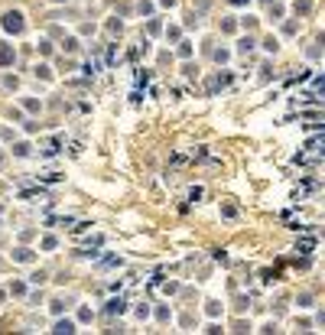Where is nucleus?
I'll list each match as a JSON object with an SVG mask.
<instances>
[{
    "label": "nucleus",
    "instance_id": "24",
    "mask_svg": "<svg viewBox=\"0 0 325 335\" xmlns=\"http://www.w3.org/2000/svg\"><path fill=\"white\" fill-rule=\"evenodd\" d=\"M215 62H228V49H215Z\"/></svg>",
    "mask_w": 325,
    "mask_h": 335
},
{
    "label": "nucleus",
    "instance_id": "21",
    "mask_svg": "<svg viewBox=\"0 0 325 335\" xmlns=\"http://www.w3.org/2000/svg\"><path fill=\"white\" fill-rule=\"evenodd\" d=\"M221 215H225V218H238V209H234V205H225V209H221Z\"/></svg>",
    "mask_w": 325,
    "mask_h": 335
},
{
    "label": "nucleus",
    "instance_id": "8",
    "mask_svg": "<svg viewBox=\"0 0 325 335\" xmlns=\"http://www.w3.org/2000/svg\"><path fill=\"white\" fill-rule=\"evenodd\" d=\"M23 108L30 111V114H39V111H42V104H39L36 98H23Z\"/></svg>",
    "mask_w": 325,
    "mask_h": 335
},
{
    "label": "nucleus",
    "instance_id": "4",
    "mask_svg": "<svg viewBox=\"0 0 325 335\" xmlns=\"http://www.w3.org/2000/svg\"><path fill=\"white\" fill-rule=\"evenodd\" d=\"M124 309H127V303H124V299H121V296H114V299H111L108 306H104V312H108V316H121V312H124Z\"/></svg>",
    "mask_w": 325,
    "mask_h": 335
},
{
    "label": "nucleus",
    "instance_id": "6",
    "mask_svg": "<svg viewBox=\"0 0 325 335\" xmlns=\"http://www.w3.org/2000/svg\"><path fill=\"white\" fill-rule=\"evenodd\" d=\"M52 332L55 335H72V332H75V322H72V319H59L52 326Z\"/></svg>",
    "mask_w": 325,
    "mask_h": 335
},
{
    "label": "nucleus",
    "instance_id": "18",
    "mask_svg": "<svg viewBox=\"0 0 325 335\" xmlns=\"http://www.w3.org/2000/svg\"><path fill=\"white\" fill-rule=\"evenodd\" d=\"M10 293H13V296H23V293H26V283H13V287H10Z\"/></svg>",
    "mask_w": 325,
    "mask_h": 335
},
{
    "label": "nucleus",
    "instance_id": "20",
    "mask_svg": "<svg viewBox=\"0 0 325 335\" xmlns=\"http://www.w3.org/2000/svg\"><path fill=\"white\" fill-rule=\"evenodd\" d=\"M179 55H182V59H189V55H192V46H189V42H179Z\"/></svg>",
    "mask_w": 325,
    "mask_h": 335
},
{
    "label": "nucleus",
    "instance_id": "9",
    "mask_svg": "<svg viewBox=\"0 0 325 335\" xmlns=\"http://www.w3.org/2000/svg\"><path fill=\"white\" fill-rule=\"evenodd\" d=\"M254 46H257V39H254V36H244V39L238 42V49H241V52H250Z\"/></svg>",
    "mask_w": 325,
    "mask_h": 335
},
{
    "label": "nucleus",
    "instance_id": "23",
    "mask_svg": "<svg viewBox=\"0 0 325 335\" xmlns=\"http://www.w3.org/2000/svg\"><path fill=\"white\" fill-rule=\"evenodd\" d=\"M156 319H160V322H169V309H166V306H160V312H156Z\"/></svg>",
    "mask_w": 325,
    "mask_h": 335
},
{
    "label": "nucleus",
    "instance_id": "12",
    "mask_svg": "<svg viewBox=\"0 0 325 335\" xmlns=\"http://www.w3.org/2000/svg\"><path fill=\"white\" fill-rule=\"evenodd\" d=\"M179 36H182L179 26H169V30H166V39H169V42H179Z\"/></svg>",
    "mask_w": 325,
    "mask_h": 335
},
{
    "label": "nucleus",
    "instance_id": "1",
    "mask_svg": "<svg viewBox=\"0 0 325 335\" xmlns=\"http://www.w3.org/2000/svg\"><path fill=\"white\" fill-rule=\"evenodd\" d=\"M0 26H3L7 33H13V36H20V33L26 30L23 10H7V13H0Z\"/></svg>",
    "mask_w": 325,
    "mask_h": 335
},
{
    "label": "nucleus",
    "instance_id": "26",
    "mask_svg": "<svg viewBox=\"0 0 325 335\" xmlns=\"http://www.w3.org/2000/svg\"><path fill=\"white\" fill-rule=\"evenodd\" d=\"M36 75H39V78H49L52 72H49V65H36Z\"/></svg>",
    "mask_w": 325,
    "mask_h": 335
},
{
    "label": "nucleus",
    "instance_id": "15",
    "mask_svg": "<svg viewBox=\"0 0 325 335\" xmlns=\"http://www.w3.org/2000/svg\"><path fill=\"white\" fill-rule=\"evenodd\" d=\"M62 49H65V52H75V49H78V39H75V36H69V39L62 42Z\"/></svg>",
    "mask_w": 325,
    "mask_h": 335
},
{
    "label": "nucleus",
    "instance_id": "30",
    "mask_svg": "<svg viewBox=\"0 0 325 335\" xmlns=\"http://www.w3.org/2000/svg\"><path fill=\"white\" fill-rule=\"evenodd\" d=\"M160 3H162V7H176L179 0H160Z\"/></svg>",
    "mask_w": 325,
    "mask_h": 335
},
{
    "label": "nucleus",
    "instance_id": "16",
    "mask_svg": "<svg viewBox=\"0 0 325 335\" xmlns=\"http://www.w3.org/2000/svg\"><path fill=\"white\" fill-rule=\"evenodd\" d=\"M296 303H299V306H302V309H309V306H312V293H302V296H299V299H296Z\"/></svg>",
    "mask_w": 325,
    "mask_h": 335
},
{
    "label": "nucleus",
    "instance_id": "19",
    "mask_svg": "<svg viewBox=\"0 0 325 335\" xmlns=\"http://www.w3.org/2000/svg\"><path fill=\"white\" fill-rule=\"evenodd\" d=\"M78 319H81V322H91V309H88V306H81V309H78Z\"/></svg>",
    "mask_w": 325,
    "mask_h": 335
},
{
    "label": "nucleus",
    "instance_id": "32",
    "mask_svg": "<svg viewBox=\"0 0 325 335\" xmlns=\"http://www.w3.org/2000/svg\"><path fill=\"white\" fill-rule=\"evenodd\" d=\"M0 163H3V153H0Z\"/></svg>",
    "mask_w": 325,
    "mask_h": 335
},
{
    "label": "nucleus",
    "instance_id": "3",
    "mask_svg": "<svg viewBox=\"0 0 325 335\" xmlns=\"http://www.w3.org/2000/svg\"><path fill=\"white\" fill-rule=\"evenodd\" d=\"M13 260H16V264H33V260H36V254H33L30 248H16V251H13Z\"/></svg>",
    "mask_w": 325,
    "mask_h": 335
},
{
    "label": "nucleus",
    "instance_id": "31",
    "mask_svg": "<svg viewBox=\"0 0 325 335\" xmlns=\"http://www.w3.org/2000/svg\"><path fill=\"white\" fill-rule=\"evenodd\" d=\"M3 296H7V293H3V290H0V303H3Z\"/></svg>",
    "mask_w": 325,
    "mask_h": 335
},
{
    "label": "nucleus",
    "instance_id": "25",
    "mask_svg": "<svg viewBox=\"0 0 325 335\" xmlns=\"http://www.w3.org/2000/svg\"><path fill=\"white\" fill-rule=\"evenodd\" d=\"M137 10H140V16H150V13H153V3H140Z\"/></svg>",
    "mask_w": 325,
    "mask_h": 335
},
{
    "label": "nucleus",
    "instance_id": "5",
    "mask_svg": "<svg viewBox=\"0 0 325 335\" xmlns=\"http://www.w3.org/2000/svg\"><path fill=\"white\" fill-rule=\"evenodd\" d=\"M228 82H231V75H228V72H225V75H215V78L208 82V94H218V88H225Z\"/></svg>",
    "mask_w": 325,
    "mask_h": 335
},
{
    "label": "nucleus",
    "instance_id": "2",
    "mask_svg": "<svg viewBox=\"0 0 325 335\" xmlns=\"http://www.w3.org/2000/svg\"><path fill=\"white\" fill-rule=\"evenodd\" d=\"M16 62V49L10 42H0V65H13Z\"/></svg>",
    "mask_w": 325,
    "mask_h": 335
},
{
    "label": "nucleus",
    "instance_id": "29",
    "mask_svg": "<svg viewBox=\"0 0 325 335\" xmlns=\"http://www.w3.org/2000/svg\"><path fill=\"white\" fill-rule=\"evenodd\" d=\"M228 3H231V7H247L250 0H228Z\"/></svg>",
    "mask_w": 325,
    "mask_h": 335
},
{
    "label": "nucleus",
    "instance_id": "7",
    "mask_svg": "<svg viewBox=\"0 0 325 335\" xmlns=\"http://www.w3.org/2000/svg\"><path fill=\"white\" fill-rule=\"evenodd\" d=\"M296 16H309L312 13V0H296Z\"/></svg>",
    "mask_w": 325,
    "mask_h": 335
},
{
    "label": "nucleus",
    "instance_id": "22",
    "mask_svg": "<svg viewBox=\"0 0 325 335\" xmlns=\"http://www.w3.org/2000/svg\"><path fill=\"white\" fill-rule=\"evenodd\" d=\"M234 26H238V23H234L231 16H228V20H221V30H225V33H234Z\"/></svg>",
    "mask_w": 325,
    "mask_h": 335
},
{
    "label": "nucleus",
    "instance_id": "14",
    "mask_svg": "<svg viewBox=\"0 0 325 335\" xmlns=\"http://www.w3.org/2000/svg\"><path fill=\"white\" fill-rule=\"evenodd\" d=\"M30 283H39V287H42V283H46V270H36V273H30Z\"/></svg>",
    "mask_w": 325,
    "mask_h": 335
},
{
    "label": "nucleus",
    "instance_id": "10",
    "mask_svg": "<svg viewBox=\"0 0 325 335\" xmlns=\"http://www.w3.org/2000/svg\"><path fill=\"white\" fill-rule=\"evenodd\" d=\"M69 306H72V299H55V303H52V312H55V316H62Z\"/></svg>",
    "mask_w": 325,
    "mask_h": 335
},
{
    "label": "nucleus",
    "instance_id": "11",
    "mask_svg": "<svg viewBox=\"0 0 325 335\" xmlns=\"http://www.w3.org/2000/svg\"><path fill=\"white\" fill-rule=\"evenodd\" d=\"M59 248V238H55V234H46V238H42V251H55Z\"/></svg>",
    "mask_w": 325,
    "mask_h": 335
},
{
    "label": "nucleus",
    "instance_id": "27",
    "mask_svg": "<svg viewBox=\"0 0 325 335\" xmlns=\"http://www.w3.org/2000/svg\"><path fill=\"white\" fill-rule=\"evenodd\" d=\"M205 312H208V316H218V312H221V306H218V303H208V306H205Z\"/></svg>",
    "mask_w": 325,
    "mask_h": 335
},
{
    "label": "nucleus",
    "instance_id": "28",
    "mask_svg": "<svg viewBox=\"0 0 325 335\" xmlns=\"http://www.w3.org/2000/svg\"><path fill=\"white\" fill-rule=\"evenodd\" d=\"M39 52H42V55H49V52H52V46H49L46 39H39Z\"/></svg>",
    "mask_w": 325,
    "mask_h": 335
},
{
    "label": "nucleus",
    "instance_id": "13",
    "mask_svg": "<svg viewBox=\"0 0 325 335\" xmlns=\"http://www.w3.org/2000/svg\"><path fill=\"white\" fill-rule=\"evenodd\" d=\"M263 49H267V52H277V49H280V42H277L273 36H267V39H263Z\"/></svg>",
    "mask_w": 325,
    "mask_h": 335
},
{
    "label": "nucleus",
    "instance_id": "17",
    "mask_svg": "<svg viewBox=\"0 0 325 335\" xmlns=\"http://www.w3.org/2000/svg\"><path fill=\"white\" fill-rule=\"evenodd\" d=\"M13 153H16V156H30V143H16Z\"/></svg>",
    "mask_w": 325,
    "mask_h": 335
}]
</instances>
